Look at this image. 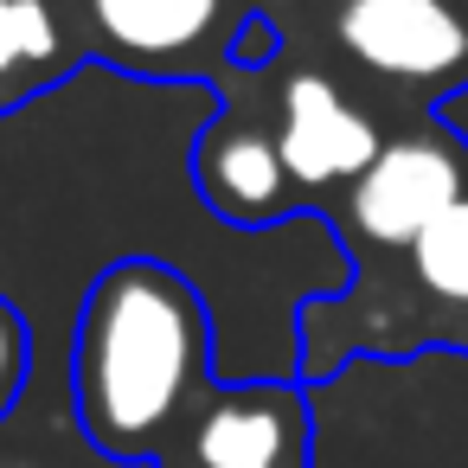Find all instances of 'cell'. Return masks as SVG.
Segmentation results:
<instances>
[{"mask_svg":"<svg viewBox=\"0 0 468 468\" xmlns=\"http://www.w3.org/2000/svg\"><path fill=\"white\" fill-rule=\"evenodd\" d=\"M206 378H218V346L199 289L161 257L110 263L71 327V398L84 436L122 468H154Z\"/></svg>","mask_w":468,"mask_h":468,"instance_id":"1","label":"cell"},{"mask_svg":"<svg viewBox=\"0 0 468 468\" xmlns=\"http://www.w3.org/2000/svg\"><path fill=\"white\" fill-rule=\"evenodd\" d=\"M308 468H468V359H366L308 391Z\"/></svg>","mask_w":468,"mask_h":468,"instance_id":"2","label":"cell"},{"mask_svg":"<svg viewBox=\"0 0 468 468\" xmlns=\"http://www.w3.org/2000/svg\"><path fill=\"white\" fill-rule=\"evenodd\" d=\"M404 282H410V308L359 321V327H334V334H302V378L321 385V378L346 372L353 353H366V359H423V353L468 359V199L455 212H442L404 250Z\"/></svg>","mask_w":468,"mask_h":468,"instance_id":"3","label":"cell"},{"mask_svg":"<svg viewBox=\"0 0 468 468\" xmlns=\"http://www.w3.org/2000/svg\"><path fill=\"white\" fill-rule=\"evenodd\" d=\"M334 46L398 90H455L468 84V0H334Z\"/></svg>","mask_w":468,"mask_h":468,"instance_id":"4","label":"cell"},{"mask_svg":"<svg viewBox=\"0 0 468 468\" xmlns=\"http://www.w3.org/2000/svg\"><path fill=\"white\" fill-rule=\"evenodd\" d=\"M468 199V154L449 135H404L353 180L346 225L378 250H410L442 212Z\"/></svg>","mask_w":468,"mask_h":468,"instance_id":"5","label":"cell"},{"mask_svg":"<svg viewBox=\"0 0 468 468\" xmlns=\"http://www.w3.org/2000/svg\"><path fill=\"white\" fill-rule=\"evenodd\" d=\"M276 148L282 167L295 180V193H321V186H353L378 154V129L366 110H353L340 97L334 78L321 71H295L276 97Z\"/></svg>","mask_w":468,"mask_h":468,"instance_id":"6","label":"cell"},{"mask_svg":"<svg viewBox=\"0 0 468 468\" xmlns=\"http://www.w3.org/2000/svg\"><path fill=\"white\" fill-rule=\"evenodd\" d=\"M314 449V410L295 385H225L193 423L199 468H289Z\"/></svg>","mask_w":468,"mask_h":468,"instance_id":"7","label":"cell"},{"mask_svg":"<svg viewBox=\"0 0 468 468\" xmlns=\"http://www.w3.org/2000/svg\"><path fill=\"white\" fill-rule=\"evenodd\" d=\"M193 180H199V199L231 218V225H263L276 212H289V167H282V148H276V129H212L199 135V154H193Z\"/></svg>","mask_w":468,"mask_h":468,"instance_id":"8","label":"cell"},{"mask_svg":"<svg viewBox=\"0 0 468 468\" xmlns=\"http://www.w3.org/2000/svg\"><path fill=\"white\" fill-rule=\"evenodd\" d=\"M225 0H90V27L116 58L174 65L218 33Z\"/></svg>","mask_w":468,"mask_h":468,"instance_id":"9","label":"cell"},{"mask_svg":"<svg viewBox=\"0 0 468 468\" xmlns=\"http://www.w3.org/2000/svg\"><path fill=\"white\" fill-rule=\"evenodd\" d=\"M65 58V27L52 0H0V103L27 97Z\"/></svg>","mask_w":468,"mask_h":468,"instance_id":"10","label":"cell"},{"mask_svg":"<svg viewBox=\"0 0 468 468\" xmlns=\"http://www.w3.org/2000/svg\"><path fill=\"white\" fill-rule=\"evenodd\" d=\"M33 372H39V340H33L27 314H20L7 295H0V423H7V417L27 404Z\"/></svg>","mask_w":468,"mask_h":468,"instance_id":"11","label":"cell"},{"mask_svg":"<svg viewBox=\"0 0 468 468\" xmlns=\"http://www.w3.org/2000/svg\"><path fill=\"white\" fill-rule=\"evenodd\" d=\"M231 58H238V65H270V58H276V33H270V20H244Z\"/></svg>","mask_w":468,"mask_h":468,"instance_id":"12","label":"cell"}]
</instances>
